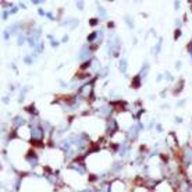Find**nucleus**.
Instances as JSON below:
<instances>
[{
  "mask_svg": "<svg viewBox=\"0 0 192 192\" xmlns=\"http://www.w3.org/2000/svg\"><path fill=\"white\" fill-rule=\"evenodd\" d=\"M41 135H42V132H41V131L35 128V130H34V137H35V138L38 137V139H39V138H41Z\"/></svg>",
  "mask_w": 192,
  "mask_h": 192,
  "instance_id": "nucleus-1",
  "label": "nucleus"
},
{
  "mask_svg": "<svg viewBox=\"0 0 192 192\" xmlns=\"http://www.w3.org/2000/svg\"><path fill=\"white\" fill-rule=\"evenodd\" d=\"M85 192H92V191H85Z\"/></svg>",
  "mask_w": 192,
  "mask_h": 192,
  "instance_id": "nucleus-2",
  "label": "nucleus"
}]
</instances>
